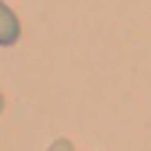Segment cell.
<instances>
[{
    "label": "cell",
    "instance_id": "3957f363",
    "mask_svg": "<svg viewBox=\"0 0 151 151\" xmlns=\"http://www.w3.org/2000/svg\"><path fill=\"white\" fill-rule=\"evenodd\" d=\"M5 109V98H3V93H0V111Z\"/></svg>",
    "mask_w": 151,
    "mask_h": 151
},
{
    "label": "cell",
    "instance_id": "7a4b0ae2",
    "mask_svg": "<svg viewBox=\"0 0 151 151\" xmlns=\"http://www.w3.org/2000/svg\"><path fill=\"white\" fill-rule=\"evenodd\" d=\"M48 151H74V146H72V141L58 138V141H53V143H50V149H48Z\"/></svg>",
    "mask_w": 151,
    "mask_h": 151
},
{
    "label": "cell",
    "instance_id": "6da1fadb",
    "mask_svg": "<svg viewBox=\"0 0 151 151\" xmlns=\"http://www.w3.org/2000/svg\"><path fill=\"white\" fill-rule=\"evenodd\" d=\"M21 37V24L19 16L0 0V45H13Z\"/></svg>",
    "mask_w": 151,
    "mask_h": 151
}]
</instances>
